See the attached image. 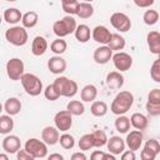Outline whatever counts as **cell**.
<instances>
[{
    "instance_id": "cell-1",
    "label": "cell",
    "mask_w": 160,
    "mask_h": 160,
    "mask_svg": "<svg viewBox=\"0 0 160 160\" xmlns=\"http://www.w3.org/2000/svg\"><path fill=\"white\" fill-rule=\"evenodd\" d=\"M132 104H134V95L130 91L122 90L114 98L110 110L115 115H124L130 110Z\"/></svg>"
},
{
    "instance_id": "cell-2",
    "label": "cell",
    "mask_w": 160,
    "mask_h": 160,
    "mask_svg": "<svg viewBox=\"0 0 160 160\" xmlns=\"http://www.w3.org/2000/svg\"><path fill=\"white\" fill-rule=\"evenodd\" d=\"M76 26V20L71 15H66L61 20H56L52 24V31L58 38H64L75 32Z\"/></svg>"
},
{
    "instance_id": "cell-3",
    "label": "cell",
    "mask_w": 160,
    "mask_h": 160,
    "mask_svg": "<svg viewBox=\"0 0 160 160\" xmlns=\"http://www.w3.org/2000/svg\"><path fill=\"white\" fill-rule=\"evenodd\" d=\"M54 86L56 89V91L60 94V96H65V98H72L76 95L79 88L76 81L66 78V76H59L54 80Z\"/></svg>"
},
{
    "instance_id": "cell-4",
    "label": "cell",
    "mask_w": 160,
    "mask_h": 160,
    "mask_svg": "<svg viewBox=\"0 0 160 160\" xmlns=\"http://www.w3.org/2000/svg\"><path fill=\"white\" fill-rule=\"evenodd\" d=\"M20 81H21V85H22L24 90L30 96H38L42 91V81L35 74L25 72L21 76Z\"/></svg>"
},
{
    "instance_id": "cell-5",
    "label": "cell",
    "mask_w": 160,
    "mask_h": 160,
    "mask_svg": "<svg viewBox=\"0 0 160 160\" xmlns=\"http://www.w3.org/2000/svg\"><path fill=\"white\" fill-rule=\"evenodd\" d=\"M24 26H12L5 31V39L14 46H24L28 42L29 35Z\"/></svg>"
},
{
    "instance_id": "cell-6",
    "label": "cell",
    "mask_w": 160,
    "mask_h": 160,
    "mask_svg": "<svg viewBox=\"0 0 160 160\" xmlns=\"http://www.w3.org/2000/svg\"><path fill=\"white\" fill-rule=\"evenodd\" d=\"M24 148L35 158V159H44L48 155V144L44 140H39L36 138L28 139Z\"/></svg>"
},
{
    "instance_id": "cell-7",
    "label": "cell",
    "mask_w": 160,
    "mask_h": 160,
    "mask_svg": "<svg viewBox=\"0 0 160 160\" xmlns=\"http://www.w3.org/2000/svg\"><path fill=\"white\" fill-rule=\"evenodd\" d=\"M6 74L10 80H20L24 72V62L19 58H12L6 62Z\"/></svg>"
},
{
    "instance_id": "cell-8",
    "label": "cell",
    "mask_w": 160,
    "mask_h": 160,
    "mask_svg": "<svg viewBox=\"0 0 160 160\" xmlns=\"http://www.w3.org/2000/svg\"><path fill=\"white\" fill-rule=\"evenodd\" d=\"M110 24L120 32H126L131 28V20L124 12H114L110 16Z\"/></svg>"
},
{
    "instance_id": "cell-9",
    "label": "cell",
    "mask_w": 160,
    "mask_h": 160,
    "mask_svg": "<svg viewBox=\"0 0 160 160\" xmlns=\"http://www.w3.org/2000/svg\"><path fill=\"white\" fill-rule=\"evenodd\" d=\"M54 122H55V126L60 131L66 132L68 130H70V128L72 125V114L68 109L66 110H61V111L55 114Z\"/></svg>"
},
{
    "instance_id": "cell-10",
    "label": "cell",
    "mask_w": 160,
    "mask_h": 160,
    "mask_svg": "<svg viewBox=\"0 0 160 160\" xmlns=\"http://www.w3.org/2000/svg\"><path fill=\"white\" fill-rule=\"evenodd\" d=\"M112 62L118 71H128L132 65V58L124 51H118L112 55Z\"/></svg>"
},
{
    "instance_id": "cell-11",
    "label": "cell",
    "mask_w": 160,
    "mask_h": 160,
    "mask_svg": "<svg viewBox=\"0 0 160 160\" xmlns=\"http://www.w3.org/2000/svg\"><path fill=\"white\" fill-rule=\"evenodd\" d=\"M159 152H160V142L155 139H150L145 142L140 158L142 160H154Z\"/></svg>"
},
{
    "instance_id": "cell-12",
    "label": "cell",
    "mask_w": 160,
    "mask_h": 160,
    "mask_svg": "<svg viewBox=\"0 0 160 160\" xmlns=\"http://www.w3.org/2000/svg\"><path fill=\"white\" fill-rule=\"evenodd\" d=\"M111 35L112 34L110 32V30L104 25H98L91 31V36H92L94 41H96L99 44H102V45L109 44V41L111 39Z\"/></svg>"
},
{
    "instance_id": "cell-13",
    "label": "cell",
    "mask_w": 160,
    "mask_h": 160,
    "mask_svg": "<svg viewBox=\"0 0 160 160\" xmlns=\"http://www.w3.org/2000/svg\"><path fill=\"white\" fill-rule=\"evenodd\" d=\"M142 140H144V135L141 132V130H132L130 131L128 135H126V139H125V142H126V146L132 150V151H136L140 149L141 144H142Z\"/></svg>"
},
{
    "instance_id": "cell-14",
    "label": "cell",
    "mask_w": 160,
    "mask_h": 160,
    "mask_svg": "<svg viewBox=\"0 0 160 160\" xmlns=\"http://www.w3.org/2000/svg\"><path fill=\"white\" fill-rule=\"evenodd\" d=\"M92 56H94V60L96 64L104 65V64L109 62L110 59H112V50L108 45H102V46H99L95 49Z\"/></svg>"
},
{
    "instance_id": "cell-15",
    "label": "cell",
    "mask_w": 160,
    "mask_h": 160,
    "mask_svg": "<svg viewBox=\"0 0 160 160\" xmlns=\"http://www.w3.org/2000/svg\"><path fill=\"white\" fill-rule=\"evenodd\" d=\"M2 149L8 154H16L21 148V141L16 135H8L2 139Z\"/></svg>"
},
{
    "instance_id": "cell-16",
    "label": "cell",
    "mask_w": 160,
    "mask_h": 160,
    "mask_svg": "<svg viewBox=\"0 0 160 160\" xmlns=\"http://www.w3.org/2000/svg\"><path fill=\"white\" fill-rule=\"evenodd\" d=\"M48 69L52 74H56V75L62 74L66 70V61L60 55H55V56H52V58L49 59V61H48Z\"/></svg>"
},
{
    "instance_id": "cell-17",
    "label": "cell",
    "mask_w": 160,
    "mask_h": 160,
    "mask_svg": "<svg viewBox=\"0 0 160 160\" xmlns=\"http://www.w3.org/2000/svg\"><path fill=\"white\" fill-rule=\"evenodd\" d=\"M125 145L126 142L120 136H111L110 139H108V142H106L109 152L114 155H121L125 151Z\"/></svg>"
},
{
    "instance_id": "cell-18",
    "label": "cell",
    "mask_w": 160,
    "mask_h": 160,
    "mask_svg": "<svg viewBox=\"0 0 160 160\" xmlns=\"http://www.w3.org/2000/svg\"><path fill=\"white\" fill-rule=\"evenodd\" d=\"M41 139L48 144V145H55L59 142L60 135H59V129L55 126H46L41 131Z\"/></svg>"
},
{
    "instance_id": "cell-19",
    "label": "cell",
    "mask_w": 160,
    "mask_h": 160,
    "mask_svg": "<svg viewBox=\"0 0 160 160\" xmlns=\"http://www.w3.org/2000/svg\"><path fill=\"white\" fill-rule=\"evenodd\" d=\"M106 85L111 90L121 89L124 85V76L120 71H111L106 75Z\"/></svg>"
},
{
    "instance_id": "cell-20",
    "label": "cell",
    "mask_w": 160,
    "mask_h": 160,
    "mask_svg": "<svg viewBox=\"0 0 160 160\" xmlns=\"http://www.w3.org/2000/svg\"><path fill=\"white\" fill-rule=\"evenodd\" d=\"M146 42L151 54L160 55V32L159 31H150L146 36Z\"/></svg>"
},
{
    "instance_id": "cell-21",
    "label": "cell",
    "mask_w": 160,
    "mask_h": 160,
    "mask_svg": "<svg viewBox=\"0 0 160 160\" xmlns=\"http://www.w3.org/2000/svg\"><path fill=\"white\" fill-rule=\"evenodd\" d=\"M48 50V41L44 36H35L31 42V52L35 56H41Z\"/></svg>"
},
{
    "instance_id": "cell-22",
    "label": "cell",
    "mask_w": 160,
    "mask_h": 160,
    "mask_svg": "<svg viewBox=\"0 0 160 160\" xmlns=\"http://www.w3.org/2000/svg\"><path fill=\"white\" fill-rule=\"evenodd\" d=\"M96 96H98V89H96V86L92 85V84L85 85V86L81 89V91H80V98H81V100L85 101V102H92V101L96 99Z\"/></svg>"
},
{
    "instance_id": "cell-23",
    "label": "cell",
    "mask_w": 160,
    "mask_h": 160,
    "mask_svg": "<svg viewBox=\"0 0 160 160\" xmlns=\"http://www.w3.org/2000/svg\"><path fill=\"white\" fill-rule=\"evenodd\" d=\"M4 110L6 111V114L14 116V115H18L21 110V102L18 98H9L5 104H4Z\"/></svg>"
},
{
    "instance_id": "cell-24",
    "label": "cell",
    "mask_w": 160,
    "mask_h": 160,
    "mask_svg": "<svg viewBox=\"0 0 160 160\" xmlns=\"http://www.w3.org/2000/svg\"><path fill=\"white\" fill-rule=\"evenodd\" d=\"M130 122L138 130H145L148 128V125H149L148 118L144 114H141V112H134L130 116Z\"/></svg>"
},
{
    "instance_id": "cell-25",
    "label": "cell",
    "mask_w": 160,
    "mask_h": 160,
    "mask_svg": "<svg viewBox=\"0 0 160 160\" xmlns=\"http://www.w3.org/2000/svg\"><path fill=\"white\" fill-rule=\"evenodd\" d=\"M21 19L22 14L16 8H9L4 11V20L9 24H18L19 21H21Z\"/></svg>"
},
{
    "instance_id": "cell-26",
    "label": "cell",
    "mask_w": 160,
    "mask_h": 160,
    "mask_svg": "<svg viewBox=\"0 0 160 160\" xmlns=\"http://www.w3.org/2000/svg\"><path fill=\"white\" fill-rule=\"evenodd\" d=\"M75 38L79 42H88L90 40V35H91V31H90V28L85 24H80L76 26V30H75Z\"/></svg>"
},
{
    "instance_id": "cell-27",
    "label": "cell",
    "mask_w": 160,
    "mask_h": 160,
    "mask_svg": "<svg viewBox=\"0 0 160 160\" xmlns=\"http://www.w3.org/2000/svg\"><path fill=\"white\" fill-rule=\"evenodd\" d=\"M38 21H39V15H38V12H36V11L30 10V11H28V12L22 14L21 24H22V26H24V28H26V29H31V28L36 26Z\"/></svg>"
},
{
    "instance_id": "cell-28",
    "label": "cell",
    "mask_w": 160,
    "mask_h": 160,
    "mask_svg": "<svg viewBox=\"0 0 160 160\" xmlns=\"http://www.w3.org/2000/svg\"><path fill=\"white\" fill-rule=\"evenodd\" d=\"M80 19H89L94 15V6L91 5V2H86L82 1L79 4V9H78V14H76Z\"/></svg>"
},
{
    "instance_id": "cell-29",
    "label": "cell",
    "mask_w": 160,
    "mask_h": 160,
    "mask_svg": "<svg viewBox=\"0 0 160 160\" xmlns=\"http://www.w3.org/2000/svg\"><path fill=\"white\" fill-rule=\"evenodd\" d=\"M130 125H131L130 118H128L125 115H118V118L115 120V129H116V131H119L120 134H125L130 129Z\"/></svg>"
},
{
    "instance_id": "cell-30",
    "label": "cell",
    "mask_w": 160,
    "mask_h": 160,
    "mask_svg": "<svg viewBox=\"0 0 160 160\" xmlns=\"http://www.w3.org/2000/svg\"><path fill=\"white\" fill-rule=\"evenodd\" d=\"M125 39L120 35V34H112L111 35V39L108 44V46L112 50V51H120L125 48Z\"/></svg>"
},
{
    "instance_id": "cell-31",
    "label": "cell",
    "mask_w": 160,
    "mask_h": 160,
    "mask_svg": "<svg viewBox=\"0 0 160 160\" xmlns=\"http://www.w3.org/2000/svg\"><path fill=\"white\" fill-rule=\"evenodd\" d=\"M90 112L96 118H101V116L106 115V112H108L106 102H104V101H92V104L90 106Z\"/></svg>"
},
{
    "instance_id": "cell-32",
    "label": "cell",
    "mask_w": 160,
    "mask_h": 160,
    "mask_svg": "<svg viewBox=\"0 0 160 160\" xmlns=\"http://www.w3.org/2000/svg\"><path fill=\"white\" fill-rule=\"evenodd\" d=\"M14 129V120L11 119V115H1L0 116V132L1 134H9Z\"/></svg>"
},
{
    "instance_id": "cell-33",
    "label": "cell",
    "mask_w": 160,
    "mask_h": 160,
    "mask_svg": "<svg viewBox=\"0 0 160 160\" xmlns=\"http://www.w3.org/2000/svg\"><path fill=\"white\" fill-rule=\"evenodd\" d=\"M66 49H68V44H66V41H65L62 38H58V39H55V40L50 44V50H51L54 54H56V55L64 54V52L66 51Z\"/></svg>"
},
{
    "instance_id": "cell-34",
    "label": "cell",
    "mask_w": 160,
    "mask_h": 160,
    "mask_svg": "<svg viewBox=\"0 0 160 160\" xmlns=\"http://www.w3.org/2000/svg\"><path fill=\"white\" fill-rule=\"evenodd\" d=\"M66 109L72 115H75V116H80V115H82L85 112V106L79 100H71V101H69L68 105H66Z\"/></svg>"
},
{
    "instance_id": "cell-35",
    "label": "cell",
    "mask_w": 160,
    "mask_h": 160,
    "mask_svg": "<svg viewBox=\"0 0 160 160\" xmlns=\"http://www.w3.org/2000/svg\"><path fill=\"white\" fill-rule=\"evenodd\" d=\"M79 149L81 151H86V150H90L91 148H95L94 145V136L92 134H85L80 138L79 140Z\"/></svg>"
},
{
    "instance_id": "cell-36",
    "label": "cell",
    "mask_w": 160,
    "mask_h": 160,
    "mask_svg": "<svg viewBox=\"0 0 160 160\" xmlns=\"http://www.w3.org/2000/svg\"><path fill=\"white\" fill-rule=\"evenodd\" d=\"M59 142H60V145H61L62 149L70 150V149H72L74 145H75V139H74L72 135H70V134H68V132H64V134L60 136Z\"/></svg>"
},
{
    "instance_id": "cell-37",
    "label": "cell",
    "mask_w": 160,
    "mask_h": 160,
    "mask_svg": "<svg viewBox=\"0 0 160 160\" xmlns=\"http://www.w3.org/2000/svg\"><path fill=\"white\" fill-rule=\"evenodd\" d=\"M92 136H94V145H95V148H101V146L106 145L108 136H106L105 131H102V130H95L92 132Z\"/></svg>"
},
{
    "instance_id": "cell-38",
    "label": "cell",
    "mask_w": 160,
    "mask_h": 160,
    "mask_svg": "<svg viewBox=\"0 0 160 160\" xmlns=\"http://www.w3.org/2000/svg\"><path fill=\"white\" fill-rule=\"evenodd\" d=\"M142 20L146 25L151 26V25H155L159 20V12L156 10H146L144 12V16H142Z\"/></svg>"
},
{
    "instance_id": "cell-39",
    "label": "cell",
    "mask_w": 160,
    "mask_h": 160,
    "mask_svg": "<svg viewBox=\"0 0 160 160\" xmlns=\"http://www.w3.org/2000/svg\"><path fill=\"white\" fill-rule=\"evenodd\" d=\"M44 95H45V98H46L48 100H50V101H55V100H58V99L60 98V94L56 91L54 84H50V85H48V86L45 88Z\"/></svg>"
},
{
    "instance_id": "cell-40",
    "label": "cell",
    "mask_w": 160,
    "mask_h": 160,
    "mask_svg": "<svg viewBox=\"0 0 160 160\" xmlns=\"http://www.w3.org/2000/svg\"><path fill=\"white\" fill-rule=\"evenodd\" d=\"M150 76L155 82H160V58L154 60L150 69Z\"/></svg>"
},
{
    "instance_id": "cell-41",
    "label": "cell",
    "mask_w": 160,
    "mask_h": 160,
    "mask_svg": "<svg viewBox=\"0 0 160 160\" xmlns=\"http://www.w3.org/2000/svg\"><path fill=\"white\" fill-rule=\"evenodd\" d=\"M79 0L71 1V2H65L61 4L62 5V10L68 14V15H76L78 14V9H79Z\"/></svg>"
},
{
    "instance_id": "cell-42",
    "label": "cell",
    "mask_w": 160,
    "mask_h": 160,
    "mask_svg": "<svg viewBox=\"0 0 160 160\" xmlns=\"http://www.w3.org/2000/svg\"><path fill=\"white\" fill-rule=\"evenodd\" d=\"M145 109L148 111V114H150L151 116H158L160 115V104H154V102H146Z\"/></svg>"
},
{
    "instance_id": "cell-43",
    "label": "cell",
    "mask_w": 160,
    "mask_h": 160,
    "mask_svg": "<svg viewBox=\"0 0 160 160\" xmlns=\"http://www.w3.org/2000/svg\"><path fill=\"white\" fill-rule=\"evenodd\" d=\"M148 101L154 104H160V89H152L148 94Z\"/></svg>"
},
{
    "instance_id": "cell-44",
    "label": "cell",
    "mask_w": 160,
    "mask_h": 160,
    "mask_svg": "<svg viewBox=\"0 0 160 160\" xmlns=\"http://www.w3.org/2000/svg\"><path fill=\"white\" fill-rule=\"evenodd\" d=\"M16 158H18V160H32V159H35L25 148H24V150H19L18 152H16Z\"/></svg>"
},
{
    "instance_id": "cell-45",
    "label": "cell",
    "mask_w": 160,
    "mask_h": 160,
    "mask_svg": "<svg viewBox=\"0 0 160 160\" xmlns=\"http://www.w3.org/2000/svg\"><path fill=\"white\" fill-rule=\"evenodd\" d=\"M155 0H134V4L139 8H150Z\"/></svg>"
},
{
    "instance_id": "cell-46",
    "label": "cell",
    "mask_w": 160,
    "mask_h": 160,
    "mask_svg": "<svg viewBox=\"0 0 160 160\" xmlns=\"http://www.w3.org/2000/svg\"><path fill=\"white\" fill-rule=\"evenodd\" d=\"M121 159L122 160H135L136 159V156H135V151H132V150H126V151H124L122 154H121Z\"/></svg>"
},
{
    "instance_id": "cell-47",
    "label": "cell",
    "mask_w": 160,
    "mask_h": 160,
    "mask_svg": "<svg viewBox=\"0 0 160 160\" xmlns=\"http://www.w3.org/2000/svg\"><path fill=\"white\" fill-rule=\"evenodd\" d=\"M104 156H105V152L100 151V150H96L91 154V160H104Z\"/></svg>"
},
{
    "instance_id": "cell-48",
    "label": "cell",
    "mask_w": 160,
    "mask_h": 160,
    "mask_svg": "<svg viewBox=\"0 0 160 160\" xmlns=\"http://www.w3.org/2000/svg\"><path fill=\"white\" fill-rule=\"evenodd\" d=\"M71 160H86V155L84 152H74L71 155Z\"/></svg>"
},
{
    "instance_id": "cell-49",
    "label": "cell",
    "mask_w": 160,
    "mask_h": 160,
    "mask_svg": "<svg viewBox=\"0 0 160 160\" xmlns=\"http://www.w3.org/2000/svg\"><path fill=\"white\" fill-rule=\"evenodd\" d=\"M62 159H64V156L60 155V154H51V155H49V160H62Z\"/></svg>"
},
{
    "instance_id": "cell-50",
    "label": "cell",
    "mask_w": 160,
    "mask_h": 160,
    "mask_svg": "<svg viewBox=\"0 0 160 160\" xmlns=\"http://www.w3.org/2000/svg\"><path fill=\"white\" fill-rule=\"evenodd\" d=\"M0 159H1V160H8L9 158H8V155H5V154H0Z\"/></svg>"
},
{
    "instance_id": "cell-51",
    "label": "cell",
    "mask_w": 160,
    "mask_h": 160,
    "mask_svg": "<svg viewBox=\"0 0 160 160\" xmlns=\"http://www.w3.org/2000/svg\"><path fill=\"white\" fill-rule=\"evenodd\" d=\"M71 1H75V0H61V4H65V2H71Z\"/></svg>"
},
{
    "instance_id": "cell-52",
    "label": "cell",
    "mask_w": 160,
    "mask_h": 160,
    "mask_svg": "<svg viewBox=\"0 0 160 160\" xmlns=\"http://www.w3.org/2000/svg\"><path fill=\"white\" fill-rule=\"evenodd\" d=\"M84 1H86V2H91V1H94V0H84Z\"/></svg>"
},
{
    "instance_id": "cell-53",
    "label": "cell",
    "mask_w": 160,
    "mask_h": 160,
    "mask_svg": "<svg viewBox=\"0 0 160 160\" xmlns=\"http://www.w3.org/2000/svg\"><path fill=\"white\" fill-rule=\"evenodd\" d=\"M6 1H10V2H12V1H16V0H6Z\"/></svg>"
},
{
    "instance_id": "cell-54",
    "label": "cell",
    "mask_w": 160,
    "mask_h": 160,
    "mask_svg": "<svg viewBox=\"0 0 160 160\" xmlns=\"http://www.w3.org/2000/svg\"><path fill=\"white\" fill-rule=\"evenodd\" d=\"M159 58H160V55H159Z\"/></svg>"
}]
</instances>
